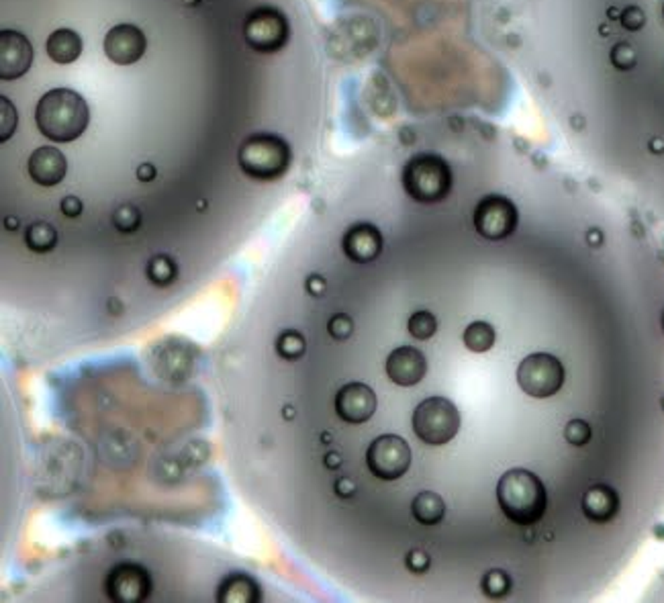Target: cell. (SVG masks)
Returning a JSON list of instances; mask_svg holds the SVG:
<instances>
[{
	"instance_id": "obj_31",
	"label": "cell",
	"mask_w": 664,
	"mask_h": 603,
	"mask_svg": "<svg viewBox=\"0 0 664 603\" xmlns=\"http://www.w3.org/2000/svg\"><path fill=\"white\" fill-rule=\"evenodd\" d=\"M564 438L569 440L572 446H585L591 440V428L583 419H572V421H569V426L564 428Z\"/></svg>"
},
{
	"instance_id": "obj_12",
	"label": "cell",
	"mask_w": 664,
	"mask_h": 603,
	"mask_svg": "<svg viewBox=\"0 0 664 603\" xmlns=\"http://www.w3.org/2000/svg\"><path fill=\"white\" fill-rule=\"evenodd\" d=\"M102 49L107 57L117 66H131L145 53V35L135 25H115L104 35Z\"/></svg>"
},
{
	"instance_id": "obj_25",
	"label": "cell",
	"mask_w": 664,
	"mask_h": 603,
	"mask_svg": "<svg viewBox=\"0 0 664 603\" xmlns=\"http://www.w3.org/2000/svg\"><path fill=\"white\" fill-rule=\"evenodd\" d=\"M407 330L415 339H429L438 332V319L431 311H415L407 321Z\"/></svg>"
},
{
	"instance_id": "obj_34",
	"label": "cell",
	"mask_w": 664,
	"mask_h": 603,
	"mask_svg": "<svg viewBox=\"0 0 664 603\" xmlns=\"http://www.w3.org/2000/svg\"><path fill=\"white\" fill-rule=\"evenodd\" d=\"M60 209H62V213L66 215V217H80L82 215V209H84V205H82V201L78 198V196H74V194H68V196H64L62 198V203H60Z\"/></svg>"
},
{
	"instance_id": "obj_15",
	"label": "cell",
	"mask_w": 664,
	"mask_h": 603,
	"mask_svg": "<svg viewBox=\"0 0 664 603\" xmlns=\"http://www.w3.org/2000/svg\"><path fill=\"white\" fill-rule=\"evenodd\" d=\"M344 254L356 262V264H368L379 258L382 252V236L379 227L372 223H356L352 225L341 240Z\"/></svg>"
},
{
	"instance_id": "obj_11",
	"label": "cell",
	"mask_w": 664,
	"mask_h": 603,
	"mask_svg": "<svg viewBox=\"0 0 664 603\" xmlns=\"http://www.w3.org/2000/svg\"><path fill=\"white\" fill-rule=\"evenodd\" d=\"M377 393L364 383H348L335 395V413L341 421L360 426L377 411Z\"/></svg>"
},
{
	"instance_id": "obj_41",
	"label": "cell",
	"mask_w": 664,
	"mask_h": 603,
	"mask_svg": "<svg viewBox=\"0 0 664 603\" xmlns=\"http://www.w3.org/2000/svg\"><path fill=\"white\" fill-rule=\"evenodd\" d=\"M285 417L286 419H288V417H294V409H292L290 405H286L285 407Z\"/></svg>"
},
{
	"instance_id": "obj_3",
	"label": "cell",
	"mask_w": 664,
	"mask_h": 603,
	"mask_svg": "<svg viewBox=\"0 0 664 603\" xmlns=\"http://www.w3.org/2000/svg\"><path fill=\"white\" fill-rule=\"evenodd\" d=\"M292 151L276 133H254L238 151V164L241 172L258 182H274L283 178L290 166Z\"/></svg>"
},
{
	"instance_id": "obj_26",
	"label": "cell",
	"mask_w": 664,
	"mask_h": 603,
	"mask_svg": "<svg viewBox=\"0 0 664 603\" xmlns=\"http://www.w3.org/2000/svg\"><path fill=\"white\" fill-rule=\"evenodd\" d=\"M142 211L135 207V205H131V203H125V205H121L115 209V213H113V225L123 231V233H133V231H137L140 227H142Z\"/></svg>"
},
{
	"instance_id": "obj_18",
	"label": "cell",
	"mask_w": 664,
	"mask_h": 603,
	"mask_svg": "<svg viewBox=\"0 0 664 603\" xmlns=\"http://www.w3.org/2000/svg\"><path fill=\"white\" fill-rule=\"evenodd\" d=\"M219 603H256L260 602V587L256 579L245 573H231L221 581L217 591Z\"/></svg>"
},
{
	"instance_id": "obj_36",
	"label": "cell",
	"mask_w": 664,
	"mask_h": 603,
	"mask_svg": "<svg viewBox=\"0 0 664 603\" xmlns=\"http://www.w3.org/2000/svg\"><path fill=\"white\" fill-rule=\"evenodd\" d=\"M325 278L323 276H319V274H311L307 278V283H305V289H307L309 294H313V297H321L323 292H325Z\"/></svg>"
},
{
	"instance_id": "obj_30",
	"label": "cell",
	"mask_w": 664,
	"mask_h": 603,
	"mask_svg": "<svg viewBox=\"0 0 664 603\" xmlns=\"http://www.w3.org/2000/svg\"><path fill=\"white\" fill-rule=\"evenodd\" d=\"M327 332L333 339L344 341L354 334V319L348 313H335L327 323Z\"/></svg>"
},
{
	"instance_id": "obj_35",
	"label": "cell",
	"mask_w": 664,
	"mask_h": 603,
	"mask_svg": "<svg viewBox=\"0 0 664 603\" xmlns=\"http://www.w3.org/2000/svg\"><path fill=\"white\" fill-rule=\"evenodd\" d=\"M333 489H335V495H337V497L350 499V497H354V493H356V482L352 481L350 477H341V479L335 481Z\"/></svg>"
},
{
	"instance_id": "obj_22",
	"label": "cell",
	"mask_w": 664,
	"mask_h": 603,
	"mask_svg": "<svg viewBox=\"0 0 664 603\" xmlns=\"http://www.w3.org/2000/svg\"><path fill=\"white\" fill-rule=\"evenodd\" d=\"M462 339H464V346L475 354L489 352L495 344V327L487 321H473L464 330Z\"/></svg>"
},
{
	"instance_id": "obj_17",
	"label": "cell",
	"mask_w": 664,
	"mask_h": 603,
	"mask_svg": "<svg viewBox=\"0 0 664 603\" xmlns=\"http://www.w3.org/2000/svg\"><path fill=\"white\" fill-rule=\"evenodd\" d=\"M617 509H619V499L611 487L597 485V487H591L583 497V511L595 524H607L609 520L616 517Z\"/></svg>"
},
{
	"instance_id": "obj_19",
	"label": "cell",
	"mask_w": 664,
	"mask_h": 603,
	"mask_svg": "<svg viewBox=\"0 0 664 603\" xmlns=\"http://www.w3.org/2000/svg\"><path fill=\"white\" fill-rule=\"evenodd\" d=\"M46 51L49 60L60 66L74 64L82 53V37L72 29H55L46 41Z\"/></svg>"
},
{
	"instance_id": "obj_29",
	"label": "cell",
	"mask_w": 664,
	"mask_h": 603,
	"mask_svg": "<svg viewBox=\"0 0 664 603\" xmlns=\"http://www.w3.org/2000/svg\"><path fill=\"white\" fill-rule=\"evenodd\" d=\"M609 60H611V64L616 66L617 70H621V72L632 70V68L636 66V62H638L636 49L632 48L630 43H625V41H619V43L614 46L611 53H609Z\"/></svg>"
},
{
	"instance_id": "obj_5",
	"label": "cell",
	"mask_w": 664,
	"mask_h": 603,
	"mask_svg": "<svg viewBox=\"0 0 664 603\" xmlns=\"http://www.w3.org/2000/svg\"><path fill=\"white\" fill-rule=\"evenodd\" d=\"M460 430V411L446 397H429L413 411V432L429 446H444Z\"/></svg>"
},
{
	"instance_id": "obj_27",
	"label": "cell",
	"mask_w": 664,
	"mask_h": 603,
	"mask_svg": "<svg viewBox=\"0 0 664 603\" xmlns=\"http://www.w3.org/2000/svg\"><path fill=\"white\" fill-rule=\"evenodd\" d=\"M480 587H482V591L489 595V597H505L507 593H509V589H511V579H509V575L507 573H503V571H489L482 581H480Z\"/></svg>"
},
{
	"instance_id": "obj_14",
	"label": "cell",
	"mask_w": 664,
	"mask_h": 603,
	"mask_svg": "<svg viewBox=\"0 0 664 603\" xmlns=\"http://www.w3.org/2000/svg\"><path fill=\"white\" fill-rule=\"evenodd\" d=\"M427 360L421 350L413 346H399L386 358V377L399 386H413L424 381Z\"/></svg>"
},
{
	"instance_id": "obj_24",
	"label": "cell",
	"mask_w": 664,
	"mask_h": 603,
	"mask_svg": "<svg viewBox=\"0 0 664 603\" xmlns=\"http://www.w3.org/2000/svg\"><path fill=\"white\" fill-rule=\"evenodd\" d=\"M276 352L283 360H301L307 352V339L297 330H286L276 338Z\"/></svg>"
},
{
	"instance_id": "obj_21",
	"label": "cell",
	"mask_w": 664,
	"mask_h": 603,
	"mask_svg": "<svg viewBox=\"0 0 664 603\" xmlns=\"http://www.w3.org/2000/svg\"><path fill=\"white\" fill-rule=\"evenodd\" d=\"M25 243L31 252L46 254L57 245V231L48 221H35L25 229Z\"/></svg>"
},
{
	"instance_id": "obj_28",
	"label": "cell",
	"mask_w": 664,
	"mask_h": 603,
	"mask_svg": "<svg viewBox=\"0 0 664 603\" xmlns=\"http://www.w3.org/2000/svg\"><path fill=\"white\" fill-rule=\"evenodd\" d=\"M17 109L6 97H0V140L6 142L17 129Z\"/></svg>"
},
{
	"instance_id": "obj_7",
	"label": "cell",
	"mask_w": 664,
	"mask_h": 603,
	"mask_svg": "<svg viewBox=\"0 0 664 603\" xmlns=\"http://www.w3.org/2000/svg\"><path fill=\"white\" fill-rule=\"evenodd\" d=\"M564 383V366L552 354L538 352L523 358L517 366V385L534 399H548Z\"/></svg>"
},
{
	"instance_id": "obj_13",
	"label": "cell",
	"mask_w": 664,
	"mask_h": 603,
	"mask_svg": "<svg viewBox=\"0 0 664 603\" xmlns=\"http://www.w3.org/2000/svg\"><path fill=\"white\" fill-rule=\"evenodd\" d=\"M33 64V46L23 33L4 29L0 33V78L17 80Z\"/></svg>"
},
{
	"instance_id": "obj_40",
	"label": "cell",
	"mask_w": 664,
	"mask_h": 603,
	"mask_svg": "<svg viewBox=\"0 0 664 603\" xmlns=\"http://www.w3.org/2000/svg\"><path fill=\"white\" fill-rule=\"evenodd\" d=\"M650 149H652V151H656V154H663L664 142L663 140H654V142H650Z\"/></svg>"
},
{
	"instance_id": "obj_10",
	"label": "cell",
	"mask_w": 664,
	"mask_h": 603,
	"mask_svg": "<svg viewBox=\"0 0 664 603\" xmlns=\"http://www.w3.org/2000/svg\"><path fill=\"white\" fill-rule=\"evenodd\" d=\"M151 575L137 562H121L111 569L104 581V591L115 603H142L151 593Z\"/></svg>"
},
{
	"instance_id": "obj_33",
	"label": "cell",
	"mask_w": 664,
	"mask_h": 603,
	"mask_svg": "<svg viewBox=\"0 0 664 603\" xmlns=\"http://www.w3.org/2000/svg\"><path fill=\"white\" fill-rule=\"evenodd\" d=\"M405 564H407V569H409L413 575H424L427 569H429V564H431V558H429L427 553L415 548V550H411V553L407 555Z\"/></svg>"
},
{
	"instance_id": "obj_1",
	"label": "cell",
	"mask_w": 664,
	"mask_h": 603,
	"mask_svg": "<svg viewBox=\"0 0 664 603\" xmlns=\"http://www.w3.org/2000/svg\"><path fill=\"white\" fill-rule=\"evenodd\" d=\"M35 123L49 142L70 144L86 131L90 109L76 90L53 88L39 98L35 107Z\"/></svg>"
},
{
	"instance_id": "obj_6",
	"label": "cell",
	"mask_w": 664,
	"mask_h": 603,
	"mask_svg": "<svg viewBox=\"0 0 664 603\" xmlns=\"http://www.w3.org/2000/svg\"><path fill=\"white\" fill-rule=\"evenodd\" d=\"M245 43L258 53H276L290 39L286 17L274 6H260L252 11L243 23Z\"/></svg>"
},
{
	"instance_id": "obj_2",
	"label": "cell",
	"mask_w": 664,
	"mask_h": 603,
	"mask_svg": "<svg viewBox=\"0 0 664 603\" xmlns=\"http://www.w3.org/2000/svg\"><path fill=\"white\" fill-rule=\"evenodd\" d=\"M497 501L509 522L531 526L542 520L548 497L538 475L525 468H511L499 479Z\"/></svg>"
},
{
	"instance_id": "obj_44",
	"label": "cell",
	"mask_w": 664,
	"mask_h": 603,
	"mask_svg": "<svg viewBox=\"0 0 664 603\" xmlns=\"http://www.w3.org/2000/svg\"><path fill=\"white\" fill-rule=\"evenodd\" d=\"M663 325H664V319H663Z\"/></svg>"
},
{
	"instance_id": "obj_42",
	"label": "cell",
	"mask_w": 664,
	"mask_h": 603,
	"mask_svg": "<svg viewBox=\"0 0 664 603\" xmlns=\"http://www.w3.org/2000/svg\"><path fill=\"white\" fill-rule=\"evenodd\" d=\"M184 2H187V4H192V6H194V4H198V0H184Z\"/></svg>"
},
{
	"instance_id": "obj_38",
	"label": "cell",
	"mask_w": 664,
	"mask_h": 603,
	"mask_svg": "<svg viewBox=\"0 0 664 603\" xmlns=\"http://www.w3.org/2000/svg\"><path fill=\"white\" fill-rule=\"evenodd\" d=\"M323 462H325V466H327V468L335 470L337 466H341V456H339L337 452H330V454L325 456V460H323Z\"/></svg>"
},
{
	"instance_id": "obj_32",
	"label": "cell",
	"mask_w": 664,
	"mask_h": 603,
	"mask_svg": "<svg viewBox=\"0 0 664 603\" xmlns=\"http://www.w3.org/2000/svg\"><path fill=\"white\" fill-rule=\"evenodd\" d=\"M619 23L623 29L628 31H640L644 23H646V15L640 6L632 4V6H625L621 13H619Z\"/></svg>"
},
{
	"instance_id": "obj_8",
	"label": "cell",
	"mask_w": 664,
	"mask_h": 603,
	"mask_svg": "<svg viewBox=\"0 0 664 603\" xmlns=\"http://www.w3.org/2000/svg\"><path fill=\"white\" fill-rule=\"evenodd\" d=\"M366 464L380 481H397L411 466V448L401 435H379L366 450Z\"/></svg>"
},
{
	"instance_id": "obj_37",
	"label": "cell",
	"mask_w": 664,
	"mask_h": 603,
	"mask_svg": "<svg viewBox=\"0 0 664 603\" xmlns=\"http://www.w3.org/2000/svg\"><path fill=\"white\" fill-rule=\"evenodd\" d=\"M137 178H140L142 182H151V180L156 178V166H154V164H142V166L137 168Z\"/></svg>"
},
{
	"instance_id": "obj_9",
	"label": "cell",
	"mask_w": 664,
	"mask_h": 603,
	"mask_svg": "<svg viewBox=\"0 0 664 603\" xmlns=\"http://www.w3.org/2000/svg\"><path fill=\"white\" fill-rule=\"evenodd\" d=\"M476 233L485 240L499 241L509 238L520 221L517 207L513 205V201H509L507 196L501 194H489L485 198L478 201L475 209Z\"/></svg>"
},
{
	"instance_id": "obj_20",
	"label": "cell",
	"mask_w": 664,
	"mask_h": 603,
	"mask_svg": "<svg viewBox=\"0 0 664 603\" xmlns=\"http://www.w3.org/2000/svg\"><path fill=\"white\" fill-rule=\"evenodd\" d=\"M411 513L413 517L424 524V526H435L444 520L446 513V503L444 499L433 493V491H421L415 495L413 503H411Z\"/></svg>"
},
{
	"instance_id": "obj_39",
	"label": "cell",
	"mask_w": 664,
	"mask_h": 603,
	"mask_svg": "<svg viewBox=\"0 0 664 603\" xmlns=\"http://www.w3.org/2000/svg\"><path fill=\"white\" fill-rule=\"evenodd\" d=\"M4 225H6V229H8V231H15V229L19 227V219H17V217H6V219H4Z\"/></svg>"
},
{
	"instance_id": "obj_43",
	"label": "cell",
	"mask_w": 664,
	"mask_h": 603,
	"mask_svg": "<svg viewBox=\"0 0 664 603\" xmlns=\"http://www.w3.org/2000/svg\"><path fill=\"white\" fill-rule=\"evenodd\" d=\"M663 17H664V4H663Z\"/></svg>"
},
{
	"instance_id": "obj_4",
	"label": "cell",
	"mask_w": 664,
	"mask_h": 603,
	"mask_svg": "<svg viewBox=\"0 0 664 603\" xmlns=\"http://www.w3.org/2000/svg\"><path fill=\"white\" fill-rule=\"evenodd\" d=\"M454 176L450 164L438 154H417L403 170V189L417 203H440L452 191Z\"/></svg>"
},
{
	"instance_id": "obj_16",
	"label": "cell",
	"mask_w": 664,
	"mask_h": 603,
	"mask_svg": "<svg viewBox=\"0 0 664 603\" xmlns=\"http://www.w3.org/2000/svg\"><path fill=\"white\" fill-rule=\"evenodd\" d=\"M29 176L35 184L39 187H55L66 178L68 172V160L62 154V149L41 145L29 156Z\"/></svg>"
},
{
	"instance_id": "obj_23",
	"label": "cell",
	"mask_w": 664,
	"mask_h": 603,
	"mask_svg": "<svg viewBox=\"0 0 664 603\" xmlns=\"http://www.w3.org/2000/svg\"><path fill=\"white\" fill-rule=\"evenodd\" d=\"M145 276L156 287H170L178 276V266L168 254H158L145 266Z\"/></svg>"
}]
</instances>
